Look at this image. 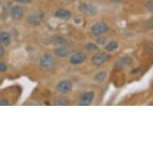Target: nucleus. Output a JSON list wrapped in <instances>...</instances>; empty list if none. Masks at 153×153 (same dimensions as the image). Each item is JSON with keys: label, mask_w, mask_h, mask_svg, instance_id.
I'll return each mask as SVG.
<instances>
[{"label": "nucleus", "mask_w": 153, "mask_h": 153, "mask_svg": "<svg viewBox=\"0 0 153 153\" xmlns=\"http://www.w3.org/2000/svg\"><path fill=\"white\" fill-rule=\"evenodd\" d=\"M106 78H107V72L104 71H100L97 74H95L94 76V79L96 82H103Z\"/></svg>", "instance_id": "obj_15"}, {"label": "nucleus", "mask_w": 153, "mask_h": 153, "mask_svg": "<svg viewBox=\"0 0 153 153\" xmlns=\"http://www.w3.org/2000/svg\"><path fill=\"white\" fill-rule=\"evenodd\" d=\"M32 0H16V2L19 3H23V4H27V3H31Z\"/></svg>", "instance_id": "obj_22"}, {"label": "nucleus", "mask_w": 153, "mask_h": 153, "mask_svg": "<svg viewBox=\"0 0 153 153\" xmlns=\"http://www.w3.org/2000/svg\"><path fill=\"white\" fill-rule=\"evenodd\" d=\"M95 98V93L93 91H87L82 94L79 100V104L81 106H88L91 104Z\"/></svg>", "instance_id": "obj_6"}, {"label": "nucleus", "mask_w": 153, "mask_h": 153, "mask_svg": "<svg viewBox=\"0 0 153 153\" xmlns=\"http://www.w3.org/2000/svg\"><path fill=\"white\" fill-rule=\"evenodd\" d=\"M132 63V59L129 57V56H125L121 58L117 63V67L118 68H123L124 67L131 65Z\"/></svg>", "instance_id": "obj_13"}, {"label": "nucleus", "mask_w": 153, "mask_h": 153, "mask_svg": "<svg viewBox=\"0 0 153 153\" xmlns=\"http://www.w3.org/2000/svg\"><path fill=\"white\" fill-rule=\"evenodd\" d=\"M79 10L82 14L88 16H95L98 13L97 7L89 3H81L79 5Z\"/></svg>", "instance_id": "obj_2"}, {"label": "nucleus", "mask_w": 153, "mask_h": 153, "mask_svg": "<svg viewBox=\"0 0 153 153\" xmlns=\"http://www.w3.org/2000/svg\"><path fill=\"white\" fill-rule=\"evenodd\" d=\"M86 59H87V56L84 53L77 52L73 54L71 56L70 63L72 65H79L81 63H83V62H85Z\"/></svg>", "instance_id": "obj_7"}, {"label": "nucleus", "mask_w": 153, "mask_h": 153, "mask_svg": "<svg viewBox=\"0 0 153 153\" xmlns=\"http://www.w3.org/2000/svg\"><path fill=\"white\" fill-rule=\"evenodd\" d=\"M7 69V64H6L5 63L0 61V72H4Z\"/></svg>", "instance_id": "obj_21"}, {"label": "nucleus", "mask_w": 153, "mask_h": 153, "mask_svg": "<svg viewBox=\"0 0 153 153\" xmlns=\"http://www.w3.org/2000/svg\"><path fill=\"white\" fill-rule=\"evenodd\" d=\"M73 88V83L69 79H64V80L60 81L56 86V91L60 94H68L71 92Z\"/></svg>", "instance_id": "obj_4"}, {"label": "nucleus", "mask_w": 153, "mask_h": 153, "mask_svg": "<svg viewBox=\"0 0 153 153\" xmlns=\"http://www.w3.org/2000/svg\"><path fill=\"white\" fill-rule=\"evenodd\" d=\"M11 42V38L10 34L7 31H2L0 32V43L4 46H9Z\"/></svg>", "instance_id": "obj_12"}, {"label": "nucleus", "mask_w": 153, "mask_h": 153, "mask_svg": "<svg viewBox=\"0 0 153 153\" xmlns=\"http://www.w3.org/2000/svg\"><path fill=\"white\" fill-rule=\"evenodd\" d=\"M86 50L88 51H91V52H94V51H97L99 50V47L95 43H88L85 45Z\"/></svg>", "instance_id": "obj_17"}, {"label": "nucleus", "mask_w": 153, "mask_h": 153, "mask_svg": "<svg viewBox=\"0 0 153 153\" xmlns=\"http://www.w3.org/2000/svg\"><path fill=\"white\" fill-rule=\"evenodd\" d=\"M55 17L62 20H68L71 18V12L65 9H59L55 12Z\"/></svg>", "instance_id": "obj_10"}, {"label": "nucleus", "mask_w": 153, "mask_h": 153, "mask_svg": "<svg viewBox=\"0 0 153 153\" xmlns=\"http://www.w3.org/2000/svg\"><path fill=\"white\" fill-rule=\"evenodd\" d=\"M55 105L59 106L68 105V104H69V101H68V100L64 98V97H58V98L55 99Z\"/></svg>", "instance_id": "obj_16"}, {"label": "nucleus", "mask_w": 153, "mask_h": 153, "mask_svg": "<svg viewBox=\"0 0 153 153\" xmlns=\"http://www.w3.org/2000/svg\"><path fill=\"white\" fill-rule=\"evenodd\" d=\"M4 55V48H3L2 43H0V58Z\"/></svg>", "instance_id": "obj_23"}, {"label": "nucleus", "mask_w": 153, "mask_h": 153, "mask_svg": "<svg viewBox=\"0 0 153 153\" xmlns=\"http://www.w3.org/2000/svg\"><path fill=\"white\" fill-rule=\"evenodd\" d=\"M56 62L55 58L51 54H44L39 60V67L43 71H51L55 67Z\"/></svg>", "instance_id": "obj_1"}, {"label": "nucleus", "mask_w": 153, "mask_h": 153, "mask_svg": "<svg viewBox=\"0 0 153 153\" xmlns=\"http://www.w3.org/2000/svg\"><path fill=\"white\" fill-rule=\"evenodd\" d=\"M109 26L104 22H96L91 27V32L95 36H100L105 34L109 30Z\"/></svg>", "instance_id": "obj_3"}, {"label": "nucleus", "mask_w": 153, "mask_h": 153, "mask_svg": "<svg viewBox=\"0 0 153 153\" xmlns=\"http://www.w3.org/2000/svg\"><path fill=\"white\" fill-rule=\"evenodd\" d=\"M10 14H11V17L14 19H15V20H19V19H22L23 15H24V11H23V9L22 7L16 5L12 7L11 11H10Z\"/></svg>", "instance_id": "obj_9"}, {"label": "nucleus", "mask_w": 153, "mask_h": 153, "mask_svg": "<svg viewBox=\"0 0 153 153\" xmlns=\"http://www.w3.org/2000/svg\"><path fill=\"white\" fill-rule=\"evenodd\" d=\"M43 20V13H33L30 15L27 18V22L30 23V25H39L42 23Z\"/></svg>", "instance_id": "obj_8"}, {"label": "nucleus", "mask_w": 153, "mask_h": 153, "mask_svg": "<svg viewBox=\"0 0 153 153\" xmlns=\"http://www.w3.org/2000/svg\"><path fill=\"white\" fill-rule=\"evenodd\" d=\"M118 43L116 42V41H111L109 43L106 45L105 49L108 52H112V51H115L118 48Z\"/></svg>", "instance_id": "obj_14"}, {"label": "nucleus", "mask_w": 153, "mask_h": 153, "mask_svg": "<svg viewBox=\"0 0 153 153\" xmlns=\"http://www.w3.org/2000/svg\"><path fill=\"white\" fill-rule=\"evenodd\" d=\"M8 105V101L6 100H0V106H5Z\"/></svg>", "instance_id": "obj_24"}, {"label": "nucleus", "mask_w": 153, "mask_h": 153, "mask_svg": "<svg viewBox=\"0 0 153 153\" xmlns=\"http://www.w3.org/2000/svg\"><path fill=\"white\" fill-rule=\"evenodd\" d=\"M107 37H105V36H103V35H100V36H98V38H97V39H96V42H97V43H98L99 45H104V44H106V43H107Z\"/></svg>", "instance_id": "obj_18"}, {"label": "nucleus", "mask_w": 153, "mask_h": 153, "mask_svg": "<svg viewBox=\"0 0 153 153\" xmlns=\"http://www.w3.org/2000/svg\"><path fill=\"white\" fill-rule=\"evenodd\" d=\"M110 58V55L107 52L95 53L91 58V63L94 66H100L106 63Z\"/></svg>", "instance_id": "obj_5"}, {"label": "nucleus", "mask_w": 153, "mask_h": 153, "mask_svg": "<svg viewBox=\"0 0 153 153\" xmlns=\"http://www.w3.org/2000/svg\"><path fill=\"white\" fill-rule=\"evenodd\" d=\"M145 7L148 11L153 12V0H149L145 4Z\"/></svg>", "instance_id": "obj_19"}, {"label": "nucleus", "mask_w": 153, "mask_h": 153, "mask_svg": "<svg viewBox=\"0 0 153 153\" xmlns=\"http://www.w3.org/2000/svg\"><path fill=\"white\" fill-rule=\"evenodd\" d=\"M54 53L59 58H66L69 55V51L65 47H59L55 48Z\"/></svg>", "instance_id": "obj_11"}, {"label": "nucleus", "mask_w": 153, "mask_h": 153, "mask_svg": "<svg viewBox=\"0 0 153 153\" xmlns=\"http://www.w3.org/2000/svg\"><path fill=\"white\" fill-rule=\"evenodd\" d=\"M145 27L147 29H153V17H152L151 19H149L145 23Z\"/></svg>", "instance_id": "obj_20"}]
</instances>
